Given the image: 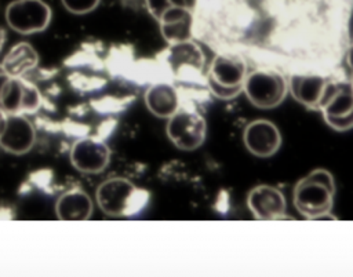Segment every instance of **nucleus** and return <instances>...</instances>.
<instances>
[{
	"instance_id": "obj_17",
	"label": "nucleus",
	"mask_w": 353,
	"mask_h": 277,
	"mask_svg": "<svg viewBox=\"0 0 353 277\" xmlns=\"http://www.w3.org/2000/svg\"><path fill=\"white\" fill-rule=\"evenodd\" d=\"M168 63L174 74L183 73L186 70L200 72L204 65V55L197 44L192 40L170 44Z\"/></svg>"
},
{
	"instance_id": "obj_4",
	"label": "nucleus",
	"mask_w": 353,
	"mask_h": 277,
	"mask_svg": "<svg viewBox=\"0 0 353 277\" xmlns=\"http://www.w3.org/2000/svg\"><path fill=\"white\" fill-rule=\"evenodd\" d=\"M247 65L239 55L219 54L214 58L207 83L212 94L221 99H232L243 91Z\"/></svg>"
},
{
	"instance_id": "obj_12",
	"label": "nucleus",
	"mask_w": 353,
	"mask_h": 277,
	"mask_svg": "<svg viewBox=\"0 0 353 277\" xmlns=\"http://www.w3.org/2000/svg\"><path fill=\"white\" fill-rule=\"evenodd\" d=\"M247 205L255 219L276 220L285 216L284 194L274 186L259 185L251 189Z\"/></svg>"
},
{
	"instance_id": "obj_22",
	"label": "nucleus",
	"mask_w": 353,
	"mask_h": 277,
	"mask_svg": "<svg viewBox=\"0 0 353 277\" xmlns=\"http://www.w3.org/2000/svg\"><path fill=\"white\" fill-rule=\"evenodd\" d=\"M6 39H7V33H6V30H4L3 28H0V51L3 50V45H4V43H6Z\"/></svg>"
},
{
	"instance_id": "obj_8",
	"label": "nucleus",
	"mask_w": 353,
	"mask_h": 277,
	"mask_svg": "<svg viewBox=\"0 0 353 277\" xmlns=\"http://www.w3.org/2000/svg\"><path fill=\"white\" fill-rule=\"evenodd\" d=\"M41 106L39 88L23 77L10 76L0 91V109L6 114H33Z\"/></svg>"
},
{
	"instance_id": "obj_9",
	"label": "nucleus",
	"mask_w": 353,
	"mask_h": 277,
	"mask_svg": "<svg viewBox=\"0 0 353 277\" xmlns=\"http://www.w3.org/2000/svg\"><path fill=\"white\" fill-rule=\"evenodd\" d=\"M69 158L77 171L83 174H99L110 161V149L97 138L84 136L73 142Z\"/></svg>"
},
{
	"instance_id": "obj_19",
	"label": "nucleus",
	"mask_w": 353,
	"mask_h": 277,
	"mask_svg": "<svg viewBox=\"0 0 353 277\" xmlns=\"http://www.w3.org/2000/svg\"><path fill=\"white\" fill-rule=\"evenodd\" d=\"M62 6L72 14L76 15H84L91 11H94L101 0H61Z\"/></svg>"
},
{
	"instance_id": "obj_18",
	"label": "nucleus",
	"mask_w": 353,
	"mask_h": 277,
	"mask_svg": "<svg viewBox=\"0 0 353 277\" xmlns=\"http://www.w3.org/2000/svg\"><path fill=\"white\" fill-rule=\"evenodd\" d=\"M1 65L10 76L22 77L39 65V54L29 43L21 41L11 47Z\"/></svg>"
},
{
	"instance_id": "obj_10",
	"label": "nucleus",
	"mask_w": 353,
	"mask_h": 277,
	"mask_svg": "<svg viewBox=\"0 0 353 277\" xmlns=\"http://www.w3.org/2000/svg\"><path fill=\"white\" fill-rule=\"evenodd\" d=\"M36 130L25 114H7L4 128L0 134V147L7 153L21 156L33 149Z\"/></svg>"
},
{
	"instance_id": "obj_23",
	"label": "nucleus",
	"mask_w": 353,
	"mask_h": 277,
	"mask_svg": "<svg viewBox=\"0 0 353 277\" xmlns=\"http://www.w3.org/2000/svg\"><path fill=\"white\" fill-rule=\"evenodd\" d=\"M6 117H7V114L0 109V134H1V131H3V128H4V124H6Z\"/></svg>"
},
{
	"instance_id": "obj_25",
	"label": "nucleus",
	"mask_w": 353,
	"mask_h": 277,
	"mask_svg": "<svg viewBox=\"0 0 353 277\" xmlns=\"http://www.w3.org/2000/svg\"><path fill=\"white\" fill-rule=\"evenodd\" d=\"M352 84H353V83H352Z\"/></svg>"
},
{
	"instance_id": "obj_16",
	"label": "nucleus",
	"mask_w": 353,
	"mask_h": 277,
	"mask_svg": "<svg viewBox=\"0 0 353 277\" xmlns=\"http://www.w3.org/2000/svg\"><path fill=\"white\" fill-rule=\"evenodd\" d=\"M325 83V77L320 74H294L288 81V90L299 103L317 110Z\"/></svg>"
},
{
	"instance_id": "obj_15",
	"label": "nucleus",
	"mask_w": 353,
	"mask_h": 277,
	"mask_svg": "<svg viewBox=\"0 0 353 277\" xmlns=\"http://www.w3.org/2000/svg\"><path fill=\"white\" fill-rule=\"evenodd\" d=\"M145 105L156 117L168 119L179 109L178 91L168 83H156L146 90Z\"/></svg>"
},
{
	"instance_id": "obj_14",
	"label": "nucleus",
	"mask_w": 353,
	"mask_h": 277,
	"mask_svg": "<svg viewBox=\"0 0 353 277\" xmlns=\"http://www.w3.org/2000/svg\"><path fill=\"white\" fill-rule=\"evenodd\" d=\"M92 209L91 197L80 187L62 193L55 203V215L61 220H85L92 215Z\"/></svg>"
},
{
	"instance_id": "obj_20",
	"label": "nucleus",
	"mask_w": 353,
	"mask_h": 277,
	"mask_svg": "<svg viewBox=\"0 0 353 277\" xmlns=\"http://www.w3.org/2000/svg\"><path fill=\"white\" fill-rule=\"evenodd\" d=\"M145 6L149 11V14L159 21L161 15L171 7L170 0H145Z\"/></svg>"
},
{
	"instance_id": "obj_13",
	"label": "nucleus",
	"mask_w": 353,
	"mask_h": 277,
	"mask_svg": "<svg viewBox=\"0 0 353 277\" xmlns=\"http://www.w3.org/2000/svg\"><path fill=\"white\" fill-rule=\"evenodd\" d=\"M160 32L170 44L192 39L193 11L171 6L159 19Z\"/></svg>"
},
{
	"instance_id": "obj_3",
	"label": "nucleus",
	"mask_w": 353,
	"mask_h": 277,
	"mask_svg": "<svg viewBox=\"0 0 353 277\" xmlns=\"http://www.w3.org/2000/svg\"><path fill=\"white\" fill-rule=\"evenodd\" d=\"M325 123L335 131L353 128V84L349 81H327L319 109Z\"/></svg>"
},
{
	"instance_id": "obj_11",
	"label": "nucleus",
	"mask_w": 353,
	"mask_h": 277,
	"mask_svg": "<svg viewBox=\"0 0 353 277\" xmlns=\"http://www.w3.org/2000/svg\"><path fill=\"white\" fill-rule=\"evenodd\" d=\"M243 141L250 153L256 157H270L281 146V134L269 120L251 121L243 135Z\"/></svg>"
},
{
	"instance_id": "obj_24",
	"label": "nucleus",
	"mask_w": 353,
	"mask_h": 277,
	"mask_svg": "<svg viewBox=\"0 0 353 277\" xmlns=\"http://www.w3.org/2000/svg\"><path fill=\"white\" fill-rule=\"evenodd\" d=\"M347 62L353 70V40H352V45H350V50H349V54H347Z\"/></svg>"
},
{
	"instance_id": "obj_5",
	"label": "nucleus",
	"mask_w": 353,
	"mask_h": 277,
	"mask_svg": "<svg viewBox=\"0 0 353 277\" xmlns=\"http://www.w3.org/2000/svg\"><path fill=\"white\" fill-rule=\"evenodd\" d=\"M243 91L254 106L259 109H273L284 101L288 84L280 73L258 69L245 76Z\"/></svg>"
},
{
	"instance_id": "obj_21",
	"label": "nucleus",
	"mask_w": 353,
	"mask_h": 277,
	"mask_svg": "<svg viewBox=\"0 0 353 277\" xmlns=\"http://www.w3.org/2000/svg\"><path fill=\"white\" fill-rule=\"evenodd\" d=\"M170 3H171V6L182 7V8H186L190 11H193L197 6V0H170Z\"/></svg>"
},
{
	"instance_id": "obj_6",
	"label": "nucleus",
	"mask_w": 353,
	"mask_h": 277,
	"mask_svg": "<svg viewBox=\"0 0 353 277\" xmlns=\"http://www.w3.org/2000/svg\"><path fill=\"white\" fill-rule=\"evenodd\" d=\"M7 25L19 34H33L48 28L52 11L43 0H14L6 7Z\"/></svg>"
},
{
	"instance_id": "obj_1",
	"label": "nucleus",
	"mask_w": 353,
	"mask_h": 277,
	"mask_svg": "<svg viewBox=\"0 0 353 277\" xmlns=\"http://www.w3.org/2000/svg\"><path fill=\"white\" fill-rule=\"evenodd\" d=\"M335 182L327 170H314L302 178L292 192V201L296 211L307 219L331 218L334 205Z\"/></svg>"
},
{
	"instance_id": "obj_7",
	"label": "nucleus",
	"mask_w": 353,
	"mask_h": 277,
	"mask_svg": "<svg viewBox=\"0 0 353 277\" xmlns=\"http://www.w3.org/2000/svg\"><path fill=\"white\" fill-rule=\"evenodd\" d=\"M167 135L170 141L181 150H194L205 139L204 117L188 109H178L167 121Z\"/></svg>"
},
{
	"instance_id": "obj_2",
	"label": "nucleus",
	"mask_w": 353,
	"mask_h": 277,
	"mask_svg": "<svg viewBox=\"0 0 353 277\" xmlns=\"http://www.w3.org/2000/svg\"><path fill=\"white\" fill-rule=\"evenodd\" d=\"M95 200L105 215L128 218L139 215L146 208L150 193L125 178L114 176L99 183L95 190Z\"/></svg>"
}]
</instances>
